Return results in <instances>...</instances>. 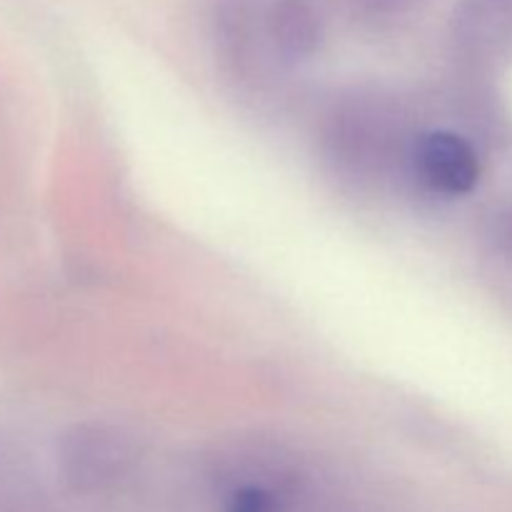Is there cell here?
I'll return each instance as SVG.
<instances>
[{
  "mask_svg": "<svg viewBox=\"0 0 512 512\" xmlns=\"http://www.w3.org/2000/svg\"><path fill=\"white\" fill-rule=\"evenodd\" d=\"M275 40L290 58L310 53L318 40V23H315L313 13L300 3L283 5L278 20H275Z\"/></svg>",
  "mask_w": 512,
  "mask_h": 512,
  "instance_id": "cell-3",
  "label": "cell"
},
{
  "mask_svg": "<svg viewBox=\"0 0 512 512\" xmlns=\"http://www.w3.org/2000/svg\"><path fill=\"white\" fill-rule=\"evenodd\" d=\"M138 463L133 435L115 425H80L68 435L63 448L65 475L75 490L103 493L115 488Z\"/></svg>",
  "mask_w": 512,
  "mask_h": 512,
  "instance_id": "cell-1",
  "label": "cell"
},
{
  "mask_svg": "<svg viewBox=\"0 0 512 512\" xmlns=\"http://www.w3.org/2000/svg\"><path fill=\"white\" fill-rule=\"evenodd\" d=\"M408 160L415 178L425 188L448 198L470 193L480 180V160L475 148L448 130H433L415 138Z\"/></svg>",
  "mask_w": 512,
  "mask_h": 512,
  "instance_id": "cell-2",
  "label": "cell"
}]
</instances>
